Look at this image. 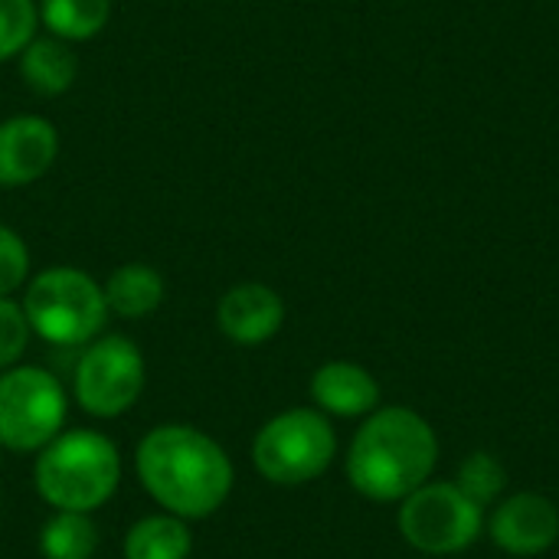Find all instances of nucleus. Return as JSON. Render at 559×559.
<instances>
[{"label":"nucleus","mask_w":559,"mask_h":559,"mask_svg":"<svg viewBox=\"0 0 559 559\" xmlns=\"http://www.w3.org/2000/svg\"><path fill=\"white\" fill-rule=\"evenodd\" d=\"M252 468L275 488H301L328 475L337 459L334 419L314 406H292L259 426L249 445Z\"/></svg>","instance_id":"nucleus-5"},{"label":"nucleus","mask_w":559,"mask_h":559,"mask_svg":"<svg viewBox=\"0 0 559 559\" xmlns=\"http://www.w3.org/2000/svg\"><path fill=\"white\" fill-rule=\"evenodd\" d=\"M16 59H20L23 85L43 98L66 95L75 85L79 56L72 52V43H66L59 36H33L29 46Z\"/></svg>","instance_id":"nucleus-13"},{"label":"nucleus","mask_w":559,"mask_h":559,"mask_svg":"<svg viewBox=\"0 0 559 559\" xmlns=\"http://www.w3.org/2000/svg\"><path fill=\"white\" fill-rule=\"evenodd\" d=\"M124 462L118 445L98 429H62L33 459V488L52 511L95 514L121 488Z\"/></svg>","instance_id":"nucleus-3"},{"label":"nucleus","mask_w":559,"mask_h":559,"mask_svg":"<svg viewBox=\"0 0 559 559\" xmlns=\"http://www.w3.org/2000/svg\"><path fill=\"white\" fill-rule=\"evenodd\" d=\"M190 554H193L190 524L167 511L134 521L121 540L124 559H190Z\"/></svg>","instance_id":"nucleus-15"},{"label":"nucleus","mask_w":559,"mask_h":559,"mask_svg":"<svg viewBox=\"0 0 559 559\" xmlns=\"http://www.w3.org/2000/svg\"><path fill=\"white\" fill-rule=\"evenodd\" d=\"M29 282V249L23 236L0 223V298H13Z\"/></svg>","instance_id":"nucleus-21"},{"label":"nucleus","mask_w":559,"mask_h":559,"mask_svg":"<svg viewBox=\"0 0 559 559\" xmlns=\"http://www.w3.org/2000/svg\"><path fill=\"white\" fill-rule=\"evenodd\" d=\"M147 364L141 347L124 334L88 341L72 370V400L92 419L124 416L144 393Z\"/></svg>","instance_id":"nucleus-8"},{"label":"nucleus","mask_w":559,"mask_h":559,"mask_svg":"<svg viewBox=\"0 0 559 559\" xmlns=\"http://www.w3.org/2000/svg\"><path fill=\"white\" fill-rule=\"evenodd\" d=\"M488 540L514 559L550 554L559 544V508L547 495L514 491L504 495L485 518Z\"/></svg>","instance_id":"nucleus-9"},{"label":"nucleus","mask_w":559,"mask_h":559,"mask_svg":"<svg viewBox=\"0 0 559 559\" xmlns=\"http://www.w3.org/2000/svg\"><path fill=\"white\" fill-rule=\"evenodd\" d=\"M455 485L485 511H491L508 495V468L491 452H468L455 472Z\"/></svg>","instance_id":"nucleus-18"},{"label":"nucleus","mask_w":559,"mask_h":559,"mask_svg":"<svg viewBox=\"0 0 559 559\" xmlns=\"http://www.w3.org/2000/svg\"><path fill=\"white\" fill-rule=\"evenodd\" d=\"M105 305L115 318L141 321L164 305V275L147 262H124L105 278Z\"/></svg>","instance_id":"nucleus-14"},{"label":"nucleus","mask_w":559,"mask_h":559,"mask_svg":"<svg viewBox=\"0 0 559 559\" xmlns=\"http://www.w3.org/2000/svg\"><path fill=\"white\" fill-rule=\"evenodd\" d=\"M285 298L265 282H239L216 305V324L239 347H262L285 328Z\"/></svg>","instance_id":"nucleus-11"},{"label":"nucleus","mask_w":559,"mask_h":559,"mask_svg":"<svg viewBox=\"0 0 559 559\" xmlns=\"http://www.w3.org/2000/svg\"><path fill=\"white\" fill-rule=\"evenodd\" d=\"M442 445L432 423L413 406H377L360 419L347 455V485L373 504H400L432 481Z\"/></svg>","instance_id":"nucleus-2"},{"label":"nucleus","mask_w":559,"mask_h":559,"mask_svg":"<svg viewBox=\"0 0 559 559\" xmlns=\"http://www.w3.org/2000/svg\"><path fill=\"white\" fill-rule=\"evenodd\" d=\"M311 406L328 419H367L377 406H383L380 380L354 364V360H328L311 373L308 383Z\"/></svg>","instance_id":"nucleus-12"},{"label":"nucleus","mask_w":559,"mask_h":559,"mask_svg":"<svg viewBox=\"0 0 559 559\" xmlns=\"http://www.w3.org/2000/svg\"><path fill=\"white\" fill-rule=\"evenodd\" d=\"M23 314L29 331L52 347H85L111 318L105 288L75 265H52L23 285Z\"/></svg>","instance_id":"nucleus-4"},{"label":"nucleus","mask_w":559,"mask_h":559,"mask_svg":"<svg viewBox=\"0 0 559 559\" xmlns=\"http://www.w3.org/2000/svg\"><path fill=\"white\" fill-rule=\"evenodd\" d=\"M59 157V131L43 115L0 121V187L16 190L43 180Z\"/></svg>","instance_id":"nucleus-10"},{"label":"nucleus","mask_w":559,"mask_h":559,"mask_svg":"<svg viewBox=\"0 0 559 559\" xmlns=\"http://www.w3.org/2000/svg\"><path fill=\"white\" fill-rule=\"evenodd\" d=\"M98 524L92 514L79 511H52L36 537L43 559H95L98 554Z\"/></svg>","instance_id":"nucleus-16"},{"label":"nucleus","mask_w":559,"mask_h":559,"mask_svg":"<svg viewBox=\"0 0 559 559\" xmlns=\"http://www.w3.org/2000/svg\"><path fill=\"white\" fill-rule=\"evenodd\" d=\"M39 26L36 0H0V62L16 59Z\"/></svg>","instance_id":"nucleus-19"},{"label":"nucleus","mask_w":559,"mask_h":559,"mask_svg":"<svg viewBox=\"0 0 559 559\" xmlns=\"http://www.w3.org/2000/svg\"><path fill=\"white\" fill-rule=\"evenodd\" d=\"M111 16V0H39V23L66 43L95 39Z\"/></svg>","instance_id":"nucleus-17"},{"label":"nucleus","mask_w":559,"mask_h":559,"mask_svg":"<svg viewBox=\"0 0 559 559\" xmlns=\"http://www.w3.org/2000/svg\"><path fill=\"white\" fill-rule=\"evenodd\" d=\"M134 475L144 495L187 524L213 518L236 488L229 452L203 429L160 423L134 449Z\"/></svg>","instance_id":"nucleus-1"},{"label":"nucleus","mask_w":559,"mask_h":559,"mask_svg":"<svg viewBox=\"0 0 559 559\" xmlns=\"http://www.w3.org/2000/svg\"><path fill=\"white\" fill-rule=\"evenodd\" d=\"M396 531L423 557H459L485 534L478 508L455 481H426L396 504Z\"/></svg>","instance_id":"nucleus-6"},{"label":"nucleus","mask_w":559,"mask_h":559,"mask_svg":"<svg viewBox=\"0 0 559 559\" xmlns=\"http://www.w3.org/2000/svg\"><path fill=\"white\" fill-rule=\"evenodd\" d=\"M29 337L33 331L23 314V305L13 298H0V373L23 360Z\"/></svg>","instance_id":"nucleus-20"},{"label":"nucleus","mask_w":559,"mask_h":559,"mask_svg":"<svg viewBox=\"0 0 559 559\" xmlns=\"http://www.w3.org/2000/svg\"><path fill=\"white\" fill-rule=\"evenodd\" d=\"M69 419V393L56 373L36 364H16L0 373V449L36 455Z\"/></svg>","instance_id":"nucleus-7"}]
</instances>
